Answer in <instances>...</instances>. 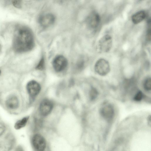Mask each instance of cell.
Masks as SVG:
<instances>
[{
	"label": "cell",
	"mask_w": 151,
	"mask_h": 151,
	"mask_svg": "<svg viewBox=\"0 0 151 151\" xmlns=\"http://www.w3.org/2000/svg\"><path fill=\"white\" fill-rule=\"evenodd\" d=\"M44 67V61L43 58H42L36 67V68L39 70H42Z\"/></svg>",
	"instance_id": "18"
},
{
	"label": "cell",
	"mask_w": 151,
	"mask_h": 151,
	"mask_svg": "<svg viewBox=\"0 0 151 151\" xmlns=\"http://www.w3.org/2000/svg\"><path fill=\"white\" fill-rule=\"evenodd\" d=\"M14 139L12 136L9 135L3 140L0 141V151H10L13 148Z\"/></svg>",
	"instance_id": "11"
},
{
	"label": "cell",
	"mask_w": 151,
	"mask_h": 151,
	"mask_svg": "<svg viewBox=\"0 0 151 151\" xmlns=\"http://www.w3.org/2000/svg\"><path fill=\"white\" fill-rule=\"evenodd\" d=\"M55 21L54 16L51 14H46L40 17L38 21L40 24L43 28H47L52 25Z\"/></svg>",
	"instance_id": "9"
},
{
	"label": "cell",
	"mask_w": 151,
	"mask_h": 151,
	"mask_svg": "<svg viewBox=\"0 0 151 151\" xmlns=\"http://www.w3.org/2000/svg\"><path fill=\"white\" fill-rule=\"evenodd\" d=\"M6 104L8 108L14 109L18 108L19 106V101L16 96L12 95L9 96L7 99Z\"/></svg>",
	"instance_id": "12"
},
{
	"label": "cell",
	"mask_w": 151,
	"mask_h": 151,
	"mask_svg": "<svg viewBox=\"0 0 151 151\" xmlns=\"http://www.w3.org/2000/svg\"><path fill=\"white\" fill-rule=\"evenodd\" d=\"M26 87L28 93L32 98L37 96L40 93L41 89L40 84L34 80L29 82L27 84Z\"/></svg>",
	"instance_id": "7"
},
{
	"label": "cell",
	"mask_w": 151,
	"mask_h": 151,
	"mask_svg": "<svg viewBox=\"0 0 151 151\" xmlns=\"http://www.w3.org/2000/svg\"><path fill=\"white\" fill-rule=\"evenodd\" d=\"M1 44H0V50H1Z\"/></svg>",
	"instance_id": "22"
},
{
	"label": "cell",
	"mask_w": 151,
	"mask_h": 151,
	"mask_svg": "<svg viewBox=\"0 0 151 151\" xmlns=\"http://www.w3.org/2000/svg\"><path fill=\"white\" fill-rule=\"evenodd\" d=\"M146 13L145 11H140L132 16L131 17L132 21L134 24H138L145 19L146 17Z\"/></svg>",
	"instance_id": "13"
},
{
	"label": "cell",
	"mask_w": 151,
	"mask_h": 151,
	"mask_svg": "<svg viewBox=\"0 0 151 151\" xmlns=\"http://www.w3.org/2000/svg\"><path fill=\"white\" fill-rule=\"evenodd\" d=\"M52 66L54 70L57 72H60L64 70L66 67L68 62L63 56L59 55L55 57L52 61Z\"/></svg>",
	"instance_id": "5"
},
{
	"label": "cell",
	"mask_w": 151,
	"mask_h": 151,
	"mask_svg": "<svg viewBox=\"0 0 151 151\" xmlns=\"http://www.w3.org/2000/svg\"><path fill=\"white\" fill-rule=\"evenodd\" d=\"M22 1L21 0H13L12 1L13 5L16 7L19 8L22 6Z\"/></svg>",
	"instance_id": "19"
},
{
	"label": "cell",
	"mask_w": 151,
	"mask_h": 151,
	"mask_svg": "<svg viewBox=\"0 0 151 151\" xmlns=\"http://www.w3.org/2000/svg\"><path fill=\"white\" fill-rule=\"evenodd\" d=\"M4 129L3 127H0V136L4 132Z\"/></svg>",
	"instance_id": "21"
},
{
	"label": "cell",
	"mask_w": 151,
	"mask_h": 151,
	"mask_svg": "<svg viewBox=\"0 0 151 151\" xmlns=\"http://www.w3.org/2000/svg\"><path fill=\"white\" fill-rule=\"evenodd\" d=\"M96 72L101 76H105L109 72L110 67L109 62L104 58H100L97 61L94 65Z\"/></svg>",
	"instance_id": "3"
},
{
	"label": "cell",
	"mask_w": 151,
	"mask_h": 151,
	"mask_svg": "<svg viewBox=\"0 0 151 151\" xmlns=\"http://www.w3.org/2000/svg\"><path fill=\"white\" fill-rule=\"evenodd\" d=\"M143 96V95L142 92L140 91H139L135 94L133 99L135 101H139L142 99Z\"/></svg>",
	"instance_id": "17"
},
{
	"label": "cell",
	"mask_w": 151,
	"mask_h": 151,
	"mask_svg": "<svg viewBox=\"0 0 151 151\" xmlns=\"http://www.w3.org/2000/svg\"><path fill=\"white\" fill-rule=\"evenodd\" d=\"M29 119V116L25 117L16 122L14 127L16 129H19L25 126Z\"/></svg>",
	"instance_id": "14"
},
{
	"label": "cell",
	"mask_w": 151,
	"mask_h": 151,
	"mask_svg": "<svg viewBox=\"0 0 151 151\" xmlns=\"http://www.w3.org/2000/svg\"><path fill=\"white\" fill-rule=\"evenodd\" d=\"M32 141L34 147L37 151H44L45 150L46 142L44 137L41 134H35L32 137Z\"/></svg>",
	"instance_id": "6"
},
{
	"label": "cell",
	"mask_w": 151,
	"mask_h": 151,
	"mask_svg": "<svg viewBox=\"0 0 151 151\" xmlns=\"http://www.w3.org/2000/svg\"><path fill=\"white\" fill-rule=\"evenodd\" d=\"M53 108V104L52 101L45 99L42 101L39 106V111L40 114L44 116L48 115Z\"/></svg>",
	"instance_id": "10"
},
{
	"label": "cell",
	"mask_w": 151,
	"mask_h": 151,
	"mask_svg": "<svg viewBox=\"0 0 151 151\" xmlns=\"http://www.w3.org/2000/svg\"><path fill=\"white\" fill-rule=\"evenodd\" d=\"M34 45V40L31 31L24 27H18L14 35L13 46L17 52H22L31 50Z\"/></svg>",
	"instance_id": "1"
},
{
	"label": "cell",
	"mask_w": 151,
	"mask_h": 151,
	"mask_svg": "<svg viewBox=\"0 0 151 151\" xmlns=\"http://www.w3.org/2000/svg\"><path fill=\"white\" fill-rule=\"evenodd\" d=\"M99 94V93L96 88L92 87L90 91L89 96L91 100H94L96 99Z\"/></svg>",
	"instance_id": "16"
},
{
	"label": "cell",
	"mask_w": 151,
	"mask_h": 151,
	"mask_svg": "<svg viewBox=\"0 0 151 151\" xmlns=\"http://www.w3.org/2000/svg\"><path fill=\"white\" fill-rule=\"evenodd\" d=\"M148 124L150 126H151V116L150 115L148 116L147 119Z\"/></svg>",
	"instance_id": "20"
},
{
	"label": "cell",
	"mask_w": 151,
	"mask_h": 151,
	"mask_svg": "<svg viewBox=\"0 0 151 151\" xmlns=\"http://www.w3.org/2000/svg\"><path fill=\"white\" fill-rule=\"evenodd\" d=\"M100 115L107 120L111 119L114 116V109L113 106L109 104H105L102 105L99 110Z\"/></svg>",
	"instance_id": "4"
},
{
	"label": "cell",
	"mask_w": 151,
	"mask_h": 151,
	"mask_svg": "<svg viewBox=\"0 0 151 151\" xmlns=\"http://www.w3.org/2000/svg\"><path fill=\"white\" fill-rule=\"evenodd\" d=\"M1 70H0V75H1Z\"/></svg>",
	"instance_id": "23"
},
{
	"label": "cell",
	"mask_w": 151,
	"mask_h": 151,
	"mask_svg": "<svg viewBox=\"0 0 151 151\" xmlns=\"http://www.w3.org/2000/svg\"><path fill=\"white\" fill-rule=\"evenodd\" d=\"M151 81L150 77L147 78L144 81L143 86L144 89L147 92L150 91L151 88Z\"/></svg>",
	"instance_id": "15"
},
{
	"label": "cell",
	"mask_w": 151,
	"mask_h": 151,
	"mask_svg": "<svg viewBox=\"0 0 151 151\" xmlns=\"http://www.w3.org/2000/svg\"><path fill=\"white\" fill-rule=\"evenodd\" d=\"M112 45L111 37L106 35L102 37L99 40L96 45L97 51L99 53H103L109 52Z\"/></svg>",
	"instance_id": "2"
},
{
	"label": "cell",
	"mask_w": 151,
	"mask_h": 151,
	"mask_svg": "<svg viewBox=\"0 0 151 151\" xmlns=\"http://www.w3.org/2000/svg\"><path fill=\"white\" fill-rule=\"evenodd\" d=\"M100 21V18L99 14L96 12H93L88 17L86 23L89 28L94 29L98 26Z\"/></svg>",
	"instance_id": "8"
}]
</instances>
